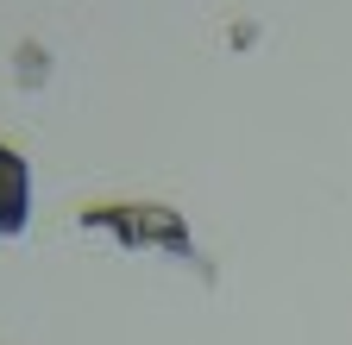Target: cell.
Segmentation results:
<instances>
[{"instance_id": "obj_1", "label": "cell", "mask_w": 352, "mask_h": 345, "mask_svg": "<svg viewBox=\"0 0 352 345\" xmlns=\"http://www.w3.org/2000/svg\"><path fill=\"white\" fill-rule=\"evenodd\" d=\"M32 220V169L13 145H0V239H19Z\"/></svg>"}]
</instances>
